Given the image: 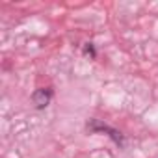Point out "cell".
<instances>
[{"instance_id": "7a4b0ae2", "label": "cell", "mask_w": 158, "mask_h": 158, "mask_svg": "<svg viewBox=\"0 0 158 158\" xmlns=\"http://www.w3.org/2000/svg\"><path fill=\"white\" fill-rule=\"evenodd\" d=\"M52 101V89L50 88H39L32 93V102L35 110H45Z\"/></svg>"}, {"instance_id": "3957f363", "label": "cell", "mask_w": 158, "mask_h": 158, "mask_svg": "<svg viewBox=\"0 0 158 158\" xmlns=\"http://www.w3.org/2000/svg\"><path fill=\"white\" fill-rule=\"evenodd\" d=\"M82 52H84V56H89L91 60L97 58V50H95V45L93 43H86L84 48H82Z\"/></svg>"}, {"instance_id": "6da1fadb", "label": "cell", "mask_w": 158, "mask_h": 158, "mask_svg": "<svg viewBox=\"0 0 158 158\" xmlns=\"http://www.w3.org/2000/svg\"><path fill=\"white\" fill-rule=\"evenodd\" d=\"M86 128L89 130V132H104L106 136H110L112 138V141L114 143H117L119 147H123V143H125V138H123V134L119 132V130H115V128H112V127H108V125H104L102 121H99V119H91L88 125H86Z\"/></svg>"}]
</instances>
